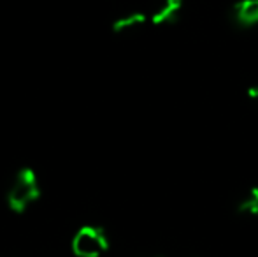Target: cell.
Wrapping results in <instances>:
<instances>
[{
  "mask_svg": "<svg viewBox=\"0 0 258 257\" xmlns=\"http://www.w3.org/2000/svg\"><path fill=\"white\" fill-rule=\"evenodd\" d=\"M39 195H41V189H39V182L34 169L23 168L11 183L7 202H9V208L13 212L23 213L37 201Z\"/></svg>",
  "mask_w": 258,
  "mask_h": 257,
  "instance_id": "6da1fadb",
  "label": "cell"
},
{
  "mask_svg": "<svg viewBox=\"0 0 258 257\" xmlns=\"http://www.w3.org/2000/svg\"><path fill=\"white\" fill-rule=\"evenodd\" d=\"M109 248L107 234L100 227L85 226L76 233L72 250L78 257H100Z\"/></svg>",
  "mask_w": 258,
  "mask_h": 257,
  "instance_id": "7a4b0ae2",
  "label": "cell"
},
{
  "mask_svg": "<svg viewBox=\"0 0 258 257\" xmlns=\"http://www.w3.org/2000/svg\"><path fill=\"white\" fill-rule=\"evenodd\" d=\"M183 11V0H160L151 13L153 25H172L179 20Z\"/></svg>",
  "mask_w": 258,
  "mask_h": 257,
  "instance_id": "3957f363",
  "label": "cell"
},
{
  "mask_svg": "<svg viewBox=\"0 0 258 257\" xmlns=\"http://www.w3.org/2000/svg\"><path fill=\"white\" fill-rule=\"evenodd\" d=\"M232 18L239 27L258 25V0H239L232 7Z\"/></svg>",
  "mask_w": 258,
  "mask_h": 257,
  "instance_id": "277c9868",
  "label": "cell"
},
{
  "mask_svg": "<svg viewBox=\"0 0 258 257\" xmlns=\"http://www.w3.org/2000/svg\"><path fill=\"white\" fill-rule=\"evenodd\" d=\"M146 21H148L146 14L139 13V11H132V13H126L123 16L116 18L114 23H112V32H116V34H126V32L143 27Z\"/></svg>",
  "mask_w": 258,
  "mask_h": 257,
  "instance_id": "5b68a950",
  "label": "cell"
},
{
  "mask_svg": "<svg viewBox=\"0 0 258 257\" xmlns=\"http://www.w3.org/2000/svg\"><path fill=\"white\" fill-rule=\"evenodd\" d=\"M237 212L242 215L258 217V187H253L237 202Z\"/></svg>",
  "mask_w": 258,
  "mask_h": 257,
  "instance_id": "8992f818",
  "label": "cell"
},
{
  "mask_svg": "<svg viewBox=\"0 0 258 257\" xmlns=\"http://www.w3.org/2000/svg\"><path fill=\"white\" fill-rule=\"evenodd\" d=\"M248 97H249V100L258 108V86H253V88L248 90Z\"/></svg>",
  "mask_w": 258,
  "mask_h": 257,
  "instance_id": "52a82bcc",
  "label": "cell"
}]
</instances>
